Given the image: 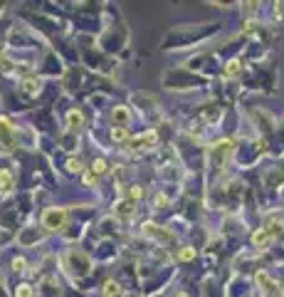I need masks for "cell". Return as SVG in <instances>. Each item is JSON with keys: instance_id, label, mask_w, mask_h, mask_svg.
<instances>
[{"instance_id": "obj_11", "label": "cell", "mask_w": 284, "mask_h": 297, "mask_svg": "<svg viewBox=\"0 0 284 297\" xmlns=\"http://www.w3.org/2000/svg\"><path fill=\"white\" fill-rule=\"evenodd\" d=\"M126 136H129V134H126L124 127H114V129H111V139H114V141H126Z\"/></svg>"}, {"instance_id": "obj_17", "label": "cell", "mask_w": 284, "mask_h": 297, "mask_svg": "<svg viewBox=\"0 0 284 297\" xmlns=\"http://www.w3.org/2000/svg\"><path fill=\"white\" fill-rule=\"evenodd\" d=\"M67 169L72 171V173H79V171H82V164H79V159L74 161V159H69V164H67Z\"/></svg>"}, {"instance_id": "obj_16", "label": "cell", "mask_w": 284, "mask_h": 297, "mask_svg": "<svg viewBox=\"0 0 284 297\" xmlns=\"http://www.w3.org/2000/svg\"><path fill=\"white\" fill-rule=\"evenodd\" d=\"M257 282H260L264 290H272V282H269V277H267L264 273H257Z\"/></svg>"}, {"instance_id": "obj_1", "label": "cell", "mask_w": 284, "mask_h": 297, "mask_svg": "<svg viewBox=\"0 0 284 297\" xmlns=\"http://www.w3.org/2000/svg\"><path fill=\"white\" fill-rule=\"evenodd\" d=\"M67 223V211L64 208H47L42 215V226L47 231H62Z\"/></svg>"}, {"instance_id": "obj_19", "label": "cell", "mask_w": 284, "mask_h": 297, "mask_svg": "<svg viewBox=\"0 0 284 297\" xmlns=\"http://www.w3.org/2000/svg\"><path fill=\"white\" fill-rule=\"evenodd\" d=\"M13 265H15V273H22V270H25V260H22V257H18Z\"/></svg>"}, {"instance_id": "obj_7", "label": "cell", "mask_w": 284, "mask_h": 297, "mask_svg": "<svg viewBox=\"0 0 284 297\" xmlns=\"http://www.w3.org/2000/svg\"><path fill=\"white\" fill-rule=\"evenodd\" d=\"M111 119H114V124L119 122V124H126L129 122V111H126V106H116L114 109V114H111Z\"/></svg>"}, {"instance_id": "obj_9", "label": "cell", "mask_w": 284, "mask_h": 297, "mask_svg": "<svg viewBox=\"0 0 284 297\" xmlns=\"http://www.w3.org/2000/svg\"><path fill=\"white\" fill-rule=\"evenodd\" d=\"M104 297H121V287H119L116 282L109 280V282L104 285Z\"/></svg>"}, {"instance_id": "obj_4", "label": "cell", "mask_w": 284, "mask_h": 297, "mask_svg": "<svg viewBox=\"0 0 284 297\" xmlns=\"http://www.w3.org/2000/svg\"><path fill=\"white\" fill-rule=\"evenodd\" d=\"M13 189H15V178H13V173L8 169H3V171H0V191L10 193Z\"/></svg>"}, {"instance_id": "obj_13", "label": "cell", "mask_w": 284, "mask_h": 297, "mask_svg": "<svg viewBox=\"0 0 284 297\" xmlns=\"http://www.w3.org/2000/svg\"><path fill=\"white\" fill-rule=\"evenodd\" d=\"M92 171L99 176V173H104L106 171V161L104 159H94V164H92Z\"/></svg>"}, {"instance_id": "obj_3", "label": "cell", "mask_w": 284, "mask_h": 297, "mask_svg": "<svg viewBox=\"0 0 284 297\" xmlns=\"http://www.w3.org/2000/svg\"><path fill=\"white\" fill-rule=\"evenodd\" d=\"M143 233L151 238V240H158V243H173L176 238H173V233H168V231H163V228H161V226H153V223H146V226H143Z\"/></svg>"}, {"instance_id": "obj_2", "label": "cell", "mask_w": 284, "mask_h": 297, "mask_svg": "<svg viewBox=\"0 0 284 297\" xmlns=\"http://www.w3.org/2000/svg\"><path fill=\"white\" fill-rule=\"evenodd\" d=\"M156 141H158L156 131H148V134H141V136L131 139L129 141V148H131V151H146V148H153L156 146Z\"/></svg>"}, {"instance_id": "obj_14", "label": "cell", "mask_w": 284, "mask_h": 297, "mask_svg": "<svg viewBox=\"0 0 284 297\" xmlns=\"http://www.w3.org/2000/svg\"><path fill=\"white\" fill-rule=\"evenodd\" d=\"M15 297H32V287L30 285H20L15 290Z\"/></svg>"}, {"instance_id": "obj_15", "label": "cell", "mask_w": 284, "mask_h": 297, "mask_svg": "<svg viewBox=\"0 0 284 297\" xmlns=\"http://www.w3.org/2000/svg\"><path fill=\"white\" fill-rule=\"evenodd\" d=\"M178 257H181V260H193V257H195V250H193V248H183V250L178 253Z\"/></svg>"}, {"instance_id": "obj_10", "label": "cell", "mask_w": 284, "mask_h": 297, "mask_svg": "<svg viewBox=\"0 0 284 297\" xmlns=\"http://www.w3.org/2000/svg\"><path fill=\"white\" fill-rule=\"evenodd\" d=\"M22 89H25L27 94H35V92L40 89V80H35V77H32V80H25V82H22Z\"/></svg>"}, {"instance_id": "obj_12", "label": "cell", "mask_w": 284, "mask_h": 297, "mask_svg": "<svg viewBox=\"0 0 284 297\" xmlns=\"http://www.w3.org/2000/svg\"><path fill=\"white\" fill-rule=\"evenodd\" d=\"M10 131H13V124L5 117H0V136H10Z\"/></svg>"}, {"instance_id": "obj_5", "label": "cell", "mask_w": 284, "mask_h": 297, "mask_svg": "<svg viewBox=\"0 0 284 297\" xmlns=\"http://www.w3.org/2000/svg\"><path fill=\"white\" fill-rule=\"evenodd\" d=\"M269 240H272V231H257V233L252 235V243H255V248H264Z\"/></svg>"}, {"instance_id": "obj_8", "label": "cell", "mask_w": 284, "mask_h": 297, "mask_svg": "<svg viewBox=\"0 0 284 297\" xmlns=\"http://www.w3.org/2000/svg\"><path fill=\"white\" fill-rule=\"evenodd\" d=\"M116 213L119 215H131L134 213V201H121V203H116Z\"/></svg>"}, {"instance_id": "obj_18", "label": "cell", "mask_w": 284, "mask_h": 297, "mask_svg": "<svg viewBox=\"0 0 284 297\" xmlns=\"http://www.w3.org/2000/svg\"><path fill=\"white\" fill-rule=\"evenodd\" d=\"M240 72V62L235 60V62H227V74H237Z\"/></svg>"}, {"instance_id": "obj_20", "label": "cell", "mask_w": 284, "mask_h": 297, "mask_svg": "<svg viewBox=\"0 0 284 297\" xmlns=\"http://www.w3.org/2000/svg\"><path fill=\"white\" fill-rule=\"evenodd\" d=\"M143 196V191H141V186H134V189H131V198L136 201V198H141Z\"/></svg>"}, {"instance_id": "obj_21", "label": "cell", "mask_w": 284, "mask_h": 297, "mask_svg": "<svg viewBox=\"0 0 284 297\" xmlns=\"http://www.w3.org/2000/svg\"><path fill=\"white\" fill-rule=\"evenodd\" d=\"M84 181H87V183H89V186H92V183H94V181H97V173H94V171H89V173H87V176H84Z\"/></svg>"}, {"instance_id": "obj_6", "label": "cell", "mask_w": 284, "mask_h": 297, "mask_svg": "<svg viewBox=\"0 0 284 297\" xmlns=\"http://www.w3.org/2000/svg\"><path fill=\"white\" fill-rule=\"evenodd\" d=\"M67 122H69V127H72V129H79V127L84 124V117H82V111H79V109H72L69 114H67Z\"/></svg>"}]
</instances>
